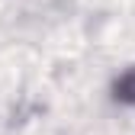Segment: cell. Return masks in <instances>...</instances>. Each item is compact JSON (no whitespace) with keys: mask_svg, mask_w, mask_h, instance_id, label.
Masks as SVG:
<instances>
[{"mask_svg":"<svg viewBox=\"0 0 135 135\" xmlns=\"http://www.w3.org/2000/svg\"><path fill=\"white\" fill-rule=\"evenodd\" d=\"M113 97L119 100V103H129L135 106V68H129V71L113 84Z\"/></svg>","mask_w":135,"mask_h":135,"instance_id":"cell-1","label":"cell"}]
</instances>
